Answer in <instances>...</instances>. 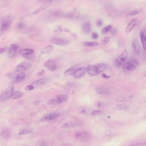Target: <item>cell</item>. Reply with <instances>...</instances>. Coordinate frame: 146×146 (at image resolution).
<instances>
[{"instance_id": "30bf717a", "label": "cell", "mask_w": 146, "mask_h": 146, "mask_svg": "<svg viewBox=\"0 0 146 146\" xmlns=\"http://www.w3.org/2000/svg\"><path fill=\"white\" fill-rule=\"evenodd\" d=\"M18 49V46L17 44H12L10 46L8 51V56L10 58H15Z\"/></svg>"}, {"instance_id": "836d02e7", "label": "cell", "mask_w": 146, "mask_h": 146, "mask_svg": "<svg viewBox=\"0 0 146 146\" xmlns=\"http://www.w3.org/2000/svg\"><path fill=\"white\" fill-rule=\"evenodd\" d=\"M75 15V12L71 11L69 13L66 15V17L67 18L71 19L72 18L74 17V16Z\"/></svg>"}, {"instance_id": "4316f807", "label": "cell", "mask_w": 146, "mask_h": 146, "mask_svg": "<svg viewBox=\"0 0 146 146\" xmlns=\"http://www.w3.org/2000/svg\"><path fill=\"white\" fill-rule=\"evenodd\" d=\"M142 8H139V9H135V10H133V11H131L130 12H129L128 14L129 16H134V15H137V14L141 13L142 12Z\"/></svg>"}, {"instance_id": "ee69618b", "label": "cell", "mask_w": 146, "mask_h": 146, "mask_svg": "<svg viewBox=\"0 0 146 146\" xmlns=\"http://www.w3.org/2000/svg\"><path fill=\"white\" fill-rule=\"evenodd\" d=\"M125 100V98L123 97H119L117 99V101L119 102H121L124 101Z\"/></svg>"}, {"instance_id": "7402d4cb", "label": "cell", "mask_w": 146, "mask_h": 146, "mask_svg": "<svg viewBox=\"0 0 146 146\" xmlns=\"http://www.w3.org/2000/svg\"><path fill=\"white\" fill-rule=\"evenodd\" d=\"M25 78V74L24 72H22L19 73L17 76H16V78H15V81L17 82H22L23 80H24Z\"/></svg>"}, {"instance_id": "83f0119b", "label": "cell", "mask_w": 146, "mask_h": 146, "mask_svg": "<svg viewBox=\"0 0 146 146\" xmlns=\"http://www.w3.org/2000/svg\"><path fill=\"white\" fill-rule=\"evenodd\" d=\"M76 68L75 66L72 67L70 68V69L67 70L65 72H64L65 76H68L72 75L73 73H74V72L76 70Z\"/></svg>"}, {"instance_id": "1f68e13d", "label": "cell", "mask_w": 146, "mask_h": 146, "mask_svg": "<svg viewBox=\"0 0 146 146\" xmlns=\"http://www.w3.org/2000/svg\"><path fill=\"white\" fill-rule=\"evenodd\" d=\"M31 130L27 129H25L21 130L20 132L19 133V135H26V134H29L31 132Z\"/></svg>"}, {"instance_id": "c3c4849f", "label": "cell", "mask_w": 146, "mask_h": 146, "mask_svg": "<svg viewBox=\"0 0 146 146\" xmlns=\"http://www.w3.org/2000/svg\"><path fill=\"white\" fill-rule=\"evenodd\" d=\"M116 32H117L116 30H113V31H112V34L113 35H116Z\"/></svg>"}, {"instance_id": "52a82bcc", "label": "cell", "mask_w": 146, "mask_h": 146, "mask_svg": "<svg viewBox=\"0 0 146 146\" xmlns=\"http://www.w3.org/2000/svg\"><path fill=\"white\" fill-rule=\"evenodd\" d=\"M52 0H48L47 1L44 3L39 8L36 9L35 11L28 14V16H35V15H37V14H39L40 13L46 10L47 8H48L51 5V4H52Z\"/></svg>"}, {"instance_id": "7bdbcfd3", "label": "cell", "mask_w": 146, "mask_h": 146, "mask_svg": "<svg viewBox=\"0 0 146 146\" xmlns=\"http://www.w3.org/2000/svg\"><path fill=\"white\" fill-rule=\"evenodd\" d=\"M96 24H97V26H99V27H101L103 23H102V21L101 20H98L97 21Z\"/></svg>"}, {"instance_id": "7dc6e473", "label": "cell", "mask_w": 146, "mask_h": 146, "mask_svg": "<svg viewBox=\"0 0 146 146\" xmlns=\"http://www.w3.org/2000/svg\"><path fill=\"white\" fill-rule=\"evenodd\" d=\"M102 76H103V78H109V76H107L106 75H105V74H102Z\"/></svg>"}, {"instance_id": "7c38bea8", "label": "cell", "mask_w": 146, "mask_h": 146, "mask_svg": "<svg viewBox=\"0 0 146 146\" xmlns=\"http://www.w3.org/2000/svg\"><path fill=\"white\" fill-rule=\"evenodd\" d=\"M50 42L52 44L58 45H65L68 42L67 40L59 38H52L50 40Z\"/></svg>"}, {"instance_id": "cb8c5ba5", "label": "cell", "mask_w": 146, "mask_h": 146, "mask_svg": "<svg viewBox=\"0 0 146 146\" xmlns=\"http://www.w3.org/2000/svg\"><path fill=\"white\" fill-rule=\"evenodd\" d=\"M53 49V47L51 45L47 46L42 50L41 53L43 54H48L51 52Z\"/></svg>"}, {"instance_id": "ac0fdd59", "label": "cell", "mask_w": 146, "mask_h": 146, "mask_svg": "<svg viewBox=\"0 0 146 146\" xmlns=\"http://www.w3.org/2000/svg\"><path fill=\"white\" fill-rule=\"evenodd\" d=\"M91 29V25L89 22H85L82 25L83 31L86 33L88 34L90 32Z\"/></svg>"}, {"instance_id": "d6a6232c", "label": "cell", "mask_w": 146, "mask_h": 146, "mask_svg": "<svg viewBox=\"0 0 146 146\" xmlns=\"http://www.w3.org/2000/svg\"><path fill=\"white\" fill-rule=\"evenodd\" d=\"M96 90V92H97L98 94H106L107 92L106 90L104 89V88H97Z\"/></svg>"}, {"instance_id": "ba28073f", "label": "cell", "mask_w": 146, "mask_h": 146, "mask_svg": "<svg viewBox=\"0 0 146 146\" xmlns=\"http://www.w3.org/2000/svg\"><path fill=\"white\" fill-rule=\"evenodd\" d=\"M31 66V64L29 62H22L16 67L15 71L16 72H20L23 71H25L29 69Z\"/></svg>"}, {"instance_id": "d4e9b609", "label": "cell", "mask_w": 146, "mask_h": 146, "mask_svg": "<svg viewBox=\"0 0 146 146\" xmlns=\"http://www.w3.org/2000/svg\"><path fill=\"white\" fill-rule=\"evenodd\" d=\"M83 45L85 46L94 47L99 46V44L96 41L86 42H84Z\"/></svg>"}, {"instance_id": "3957f363", "label": "cell", "mask_w": 146, "mask_h": 146, "mask_svg": "<svg viewBox=\"0 0 146 146\" xmlns=\"http://www.w3.org/2000/svg\"><path fill=\"white\" fill-rule=\"evenodd\" d=\"M128 57V51L126 49L124 50L123 53L119 55L114 61V65L117 68L121 67L124 64Z\"/></svg>"}, {"instance_id": "681fc988", "label": "cell", "mask_w": 146, "mask_h": 146, "mask_svg": "<svg viewBox=\"0 0 146 146\" xmlns=\"http://www.w3.org/2000/svg\"><path fill=\"white\" fill-rule=\"evenodd\" d=\"M2 34H3V32L1 31V30H0V36L2 35Z\"/></svg>"}, {"instance_id": "6da1fadb", "label": "cell", "mask_w": 146, "mask_h": 146, "mask_svg": "<svg viewBox=\"0 0 146 146\" xmlns=\"http://www.w3.org/2000/svg\"><path fill=\"white\" fill-rule=\"evenodd\" d=\"M107 67L106 64L100 63L95 65H89L86 69V71L90 75L93 76H97L101 73Z\"/></svg>"}, {"instance_id": "44dd1931", "label": "cell", "mask_w": 146, "mask_h": 146, "mask_svg": "<svg viewBox=\"0 0 146 146\" xmlns=\"http://www.w3.org/2000/svg\"><path fill=\"white\" fill-rule=\"evenodd\" d=\"M11 133L8 129H5L1 131V136L5 139H8L11 137Z\"/></svg>"}, {"instance_id": "e0dca14e", "label": "cell", "mask_w": 146, "mask_h": 146, "mask_svg": "<svg viewBox=\"0 0 146 146\" xmlns=\"http://www.w3.org/2000/svg\"><path fill=\"white\" fill-rule=\"evenodd\" d=\"M59 116L60 114L59 113H50V114L46 115L44 118V119L46 121H51V120L56 119Z\"/></svg>"}, {"instance_id": "f6af8a7d", "label": "cell", "mask_w": 146, "mask_h": 146, "mask_svg": "<svg viewBox=\"0 0 146 146\" xmlns=\"http://www.w3.org/2000/svg\"><path fill=\"white\" fill-rule=\"evenodd\" d=\"M24 26V24L23 23H19L18 25V27L19 29H22V28H23Z\"/></svg>"}, {"instance_id": "2e32d148", "label": "cell", "mask_w": 146, "mask_h": 146, "mask_svg": "<svg viewBox=\"0 0 146 146\" xmlns=\"http://www.w3.org/2000/svg\"><path fill=\"white\" fill-rule=\"evenodd\" d=\"M55 99L57 101V104H60L67 100L68 99V96L66 94L60 95L58 96Z\"/></svg>"}, {"instance_id": "277c9868", "label": "cell", "mask_w": 146, "mask_h": 146, "mask_svg": "<svg viewBox=\"0 0 146 146\" xmlns=\"http://www.w3.org/2000/svg\"><path fill=\"white\" fill-rule=\"evenodd\" d=\"M139 64V62L137 60H131L124 65L123 69L125 71H132L134 70Z\"/></svg>"}, {"instance_id": "f546056e", "label": "cell", "mask_w": 146, "mask_h": 146, "mask_svg": "<svg viewBox=\"0 0 146 146\" xmlns=\"http://www.w3.org/2000/svg\"><path fill=\"white\" fill-rule=\"evenodd\" d=\"M23 94L19 91H16L14 92L12 98L13 99H17L23 96Z\"/></svg>"}, {"instance_id": "e575fe53", "label": "cell", "mask_w": 146, "mask_h": 146, "mask_svg": "<svg viewBox=\"0 0 146 146\" xmlns=\"http://www.w3.org/2000/svg\"><path fill=\"white\" fill-rule=\"evenodd\" d=\"M116 108L118 110H125L127 109V108L125 106L122 105H117L116 107Z\"/></svg>"}, {"instance_id": "5bb4252c", "label": "cell", "mask_w": 146, "mask_h": 146, "mask_svg": "<svg viewBox=\"0 0 146 146\" xmlns=\"http://www.w3.org/2000/svg\"><path fill=\"white\" fill-rule=\"evenodd\" d=\"M48 82V79L46 78H42L41 79H39V80H36L35 81V82L32 83V85L33 86H42V85H44L46 84Z\"/></svg>"}, {"instance_id": "60d3db41", "label": "cell", "mask_w": 146, "mask_h": 146, "mask_svg": "<svg viewBox=\"0 0 146 146\" xmlns=\"http://www.w3.org/2000/svg\"><path fill=\"white\" fill-rule=\"evenodd\" d=\"M92 38L94 39H97V38L99 37V35L97 34V33H96V32H94L93 33L92 35Z\"/></svg>"}, {"instance_id": "484cf974", "label": "cell", "mask_w": 146, "mask_h": 146, "mask_svg": "<svg viewBox=\"0 0 146 146\" xmlns=\"http://www.w3.org/2000/svg\"><path fill=\"white\" fill-rule=\"evenodd\" d=\"M76 125V123L75 122H68L62 125V127L63 128H71L75 127Z\"/></svg>"}, {"instance_id": "d6986e66", "label": "cell", "mask_w": 146, "mask_h": 146, "mask_svg": "<svg viewBox=\"0 0 146 146\" xmlns=\"http://www.w3.org/2000/svg\"><path fill=\"white\" fill-rule=\"evenodd\" d=\"M34 51L31 49H23L20 51V53L24 57L29 56L34 53Z\"/></svg>"}, {"instance_id": "9a60e30c", "label": "cell", "mask_w": 146, "mask_h": 146, "mask_svg": "<svg viewBox=\"0 0 146 146\" xmlns=\"http://www.w3.org/2000/svg\"><path fill=\"white\" fill-rule=\"evenodd\" d=\"M140 36L141 38V42L142 44L144 50H146V36H145V31L144 30H142L140 33Z\"/></svg>"}, {"instance_id": "8fae6325", "label": "cell", "mask_w": 146, "mask_h": 146, "mask_svg": "<svg viewBox=\"0 0 146 146\" xmlns=\"http://www.w3.org/2000/svg\"><path fill=\"white\" fill-rule=\"evenodd\" d=\"M44 66L50 71L55 70L58 67L55 61L53 60H49L46 61L44 64Z\"/></svg>"}, {"instance_id": "74e56055", "label": "cell", "mask_w": 146, "mask_h": 146, "mask_svg": "<svg viewBox=\"0 0 146 146\" xmlns=\"http://www.w3.org/2000/svg\"><path fill=\"white\" fill-rule=\"evenodd\" d=\"M34 88H35V87L31 84V85H27V86H26L25 88V90H27V91H29V90H31L34 89Z\"/></svg>"}, {"instance_id": "d590c367", "label": "cell", "mask_w": 146, "mask_h": 146, "mask_svg": "<svg viewBox=\"0 0 146 146\" xmlns=\"http://www.w3.org/2000/svg\"><path fill=\"white\" fill-rule=\"evenodd\" d=\"M78 111L80 113H84L85 112V109L83 107L79 106L77 109Z\"/></svg>"}, {"instance_id": "bcb514c9", "label": "cell", "mask_w": 146, "mask_h": 146, "mask_svg": "<svg viewBox=\"0 0 146 146\" xmlns=\"http://www.w3.org/2000/svg\"><path fill=\"white\" fill-rule=\"evenodd\" d=\"M5 48H0V54H2V53L4 52L5 51Z\"/></svg>"}, {"instance_id": "4dcf8cb0", "label": "cell", "mask_w": 146, "mask_h": 146, "mask_svg": "<svg viewBox=\"0 0 146 146\" xmlns=\"http://www.w3.org/2000/svg\"><path fill=\"white\" fill-rule=\"evenodd\" d=\"M110 38H109L108 36H106V37H104L103 39H102V40L101 41V44L102 45H105L107 44L110 41Z\"/></svg>"}, {"instance_id": "7a4b0ae2", "label": "cell", "mask_w": 146, "mask_h": 146, "mask_svg": "<svg viewBox=\"0 0 146 146\" xmlns=\"http://www.w3.org/2000/svg\"><path fill=\"white\" fill-rule=\"evenodd\" d=\"M14 92V87L13 86H9L2 93L0 97V101H6L12 98Z\"/></svg>"}, {"instance_id": "f1b7e54d", "label": "cell", "mask_w": 146, "mask_h": 146, "mask_svg": "<svg viewBox=\"0 0 146 146\" xmlns=\"http://www.w3.org/2000/svg\"><path fill=\"white\" fill-rule=\"evenodd\" d=\"M112 28V26L111 25H108L106 27H104V28H103L102 30V32L104 35H106V34H107V33H108V32H110Z\"/></svg>"}, {"instance_id": "b9f144b4", "label": "cell", "mask_w": 146, "mask_h": 146, "mask_svg": "<svg viewBox=\"0 0 146 146\" xmlns=\"http://www.w3.org/2000/svg\"><path fill=\"white\" fill-rule=\"evenodd\" d=\"M95 105L97 107L100 108L102 106V103L99 102H96L95 103Z\"/></svg>"}, {"instance_id": "9c48e42d", "label": "cell", "mask_w": 146, "mask_h": 146, "mask_svg": "<svg viewBox=\"0 0 146 146\" xmlns=\"http://www.w3.org/2000/svg\"><path fill=\"white\" fill-rule=\"evenodd\" d=\"M86 72V69L84 67H81L76 70L72 74V76L74 78H79L82 77Z\"/></svg>"}, {"instance_id": "5b68a950", "label": "cell", "mask_w": 146, "mask_h": 146, "mask_svg": "<svg viewBox=\"0 0 146 146\" xmlns=\"http://www.w3.org/2000/svg\"><path fill=\"white\" fill-rule=\"evenodd\" d=\"M13 18L11 16H6L3 18L1 21V30L2 32L7 30L12 24Z\"/></svg>"}, {"instance_id": "8d00e7d4", "label": "cell", "mask_w": 146, "mask_h": 146, "mask_svg": "<svg viewBox=\"0 0 146 146\" xmlns=\"http://www.w3.org/2000/svg\"><path fill=\"white\" fill-rule=\"evenodd\" d=\"M45 73V71L43 69H41V70H40L38 72L36 73V76H42L43 74Z\"/></svg>"}, {"instance_id": "8992f818", "label": "cell", "mask_w": 146, "mask_h": 146, "mask_svg": "<svg viewBox=\"0 0 146 146\" xmlns=\"http://www.w3.org/2000/svg\"><path fill=\"white\" fill-rule=\"evenodd\" d=\"M75 137L78 140L81 141H85L89 139L91 136V133L87 131H80L76 132Z\"/></svg>"}, {"instance_id": "ab89813d", "label": "cell", "mask_w": 146, "mask_h": 146, "mask_svg": "<svg viewBox=\"0 0 146 146\" xmlns=\"http://www.w3.org/2000/svg\"><path fill=\"white\" fill-rule=\"evenodd\" d=\"M101 112L102 111H101V110H96V111H94L92 112V115H97L98 114H100Z\"/></svg>"}, {"instance_id": "4fadbf2b", "label": "cell", "mask_w": 146, "mask_h": 146, "mask_svg": "<svg viewBox=\"0 0 146 146\" xmlns=\"http://www.w3.org/2000/svg\"><path fill=\"white\" fill-rule=\"evenodd\" d=\"M137 22V19H133V20H131L129 24L126 26L125 28V31L126 33H129L133 29L134 27L136 25Z\"/></svg>"}, {"instance_id": "603a6c76", "label": "cell", "mask_w": 146, "mask_h": 146, "mask_svg": "<svg viewBox=\"0 0 146 146\" xmlns=\"http://www.w3.org/2000/svg\"><path fill=\"white\" fill-rule=\"evenodd\" d=\"M63 31V28L60 25H57L54 28V32L57 35H59Z\"/></svg>"}, {"instance_id": "ffe728a7", "label": "cell", "mask_w": 146, "mask_h": 146, "mask_svg": "<svg viewBox=\"0 0 146 146\" xmlns=\"http://www.w3.org/2000/svg\"><path fill=\"white\" fill-rule=\"evenodd\" d=\"M132 46H133V49L135 52L137 53L139 52L141 49V46H140V43L139 42V41L137 39H136L132 43Z\"/></svg>"}, {"instance_id": "f35d334b", "label": "cell", "mask_w": 146, "mask_h": 146, "mask_svg": "<svg viewBox=\"0 0 146 146\" xmlns=\"http://www.w3.org/2000/svg\"><path fill=\"white\" fill-rule=\"evenodd\" d=\"M48 105H56L57 104V101H56V99H52L48 101Z\"/></svg>"}]
</instances>
